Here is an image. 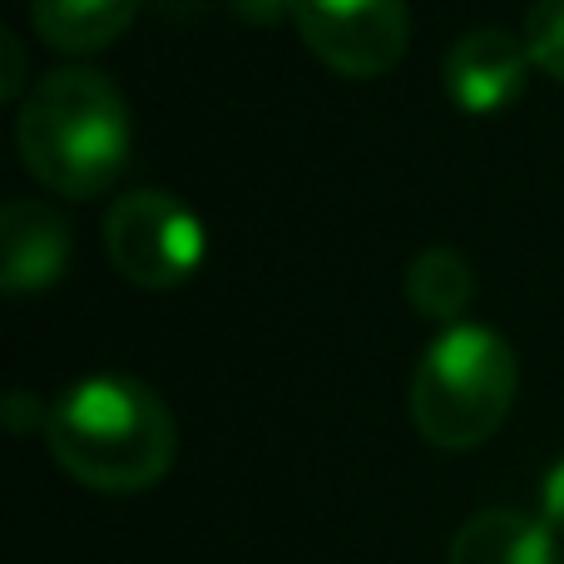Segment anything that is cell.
<instances>
[{"instance_id":"6da1fadb","label":"cell","mask_w":564,"mask_h":564,"mask_svg":"<svg viewBox=\"0 0 564 564\" xmlns=\"http://www.w3.org/2000/svg\"><path fill=\"white\" fill-rule=\"evenodd\" d=\"M45 446L55 466L85 490L139 496L169 476L178 431L154 387L99 371L45 406Z\"/></svg>"},{"instance_id":"7a4b0ae2","label":"cell","mask_w":564,"mask_h":564,"mask_svg":"<svg viewBox=\"0 0 564 564\" xmlns=\"http://www.w3.org/2000/svg\"><path fill=\"white\" fill-rule=\"evenodd\" d=\"M129 105L119 85L99 69H50L20 99L15 149L30 178L59 198H95L129 169Z\"/></svg>"},{"instance_id":"3957f363","label":"cell","mask_w":564,"mask_h":564,"mask_svg":"<svg viewBox=\"0 0 564 564\" xmlns=\"http://www.w3.org/2000/svg\"><path fill=\"white\" fill-rule=\"evenodd\" d=\"M520 357L486 322H451L426 341L411 377V421L441 451H476L506 426Z\"/></svg>"},{"instance_id":"277c9868","label":"cell","mask_w":564,"mask_h":564,"mask_svg":"<svg viewBox=\"0 0 564 564\" xmlns=\"http://www.w3.org/2000/svg\"><path fill=\"white\" fill-rule=\"evenodd\" d=\"M105 253L119 278L144 292H174L204 268L208 234L178 194L134 188L105 214Z\"/></svg>"},{"instance_id":"5b68a950","label":"cell","mask_w":564,"mask_h":564,"mask_svg":"<svg viewBox=\"0 0 564 564\" xmlns=\"http://www.w3.org/2000/svg\"><path fill=\"white\" fill-rule=\"evenodd\" d=\"M292 25L312 59L347 79H377L397 69L411 40L406 0H297Z\"/></svg>"},{"instance_id":"8992f818","label":"cell","mask_w":564,"mask_h":564,"mask_svg":"<svg viewBox=\"0 0 564 564\" xmlns=\"http://www.w3.org/2000/svg\"><path fill=\"white\" fill-rule=\"evenodd\" d=\"M530 50L525 35H510L500 25H480L466 30L456 45L446 50L441 59V85H446L451 105L460 115H500L510 109L520 95H525V79H530Z\"/></svg>"},{"instance_id":"52a82bcc","label":"cell","mask_w":564,"mask_h":564,"mask_svg":"<svg viewBox=\"0 0 564 564\" xmlns=\"http://www.w3.org/2000/svg\"><path fill=\"white\" fill-rule=\"evenodd\" d=\"M69 268V224L50 204L10 198L0 214V282L10 297H40Z\"/></svg>"},{"instance_id":"ba28073f","label":"cell","mask_w":564,"mask_h":564,"mask_svg":"<svg viewBox=\"0 0 564 564\" xmlns=\"http://www.w3.org/2000/svg\"><path fill=\"white\" fill-rule=\"evenodd\" d=\"M451 564H560L555 530L525 510H480L451 540Z\"/></svg>"},{"instance_id":"9c48e42d","label":"cell","mask_w":564,"mask_h":564,"mask_svg":"<svg viewBox=\"0 0 564 564\" xmlns=\"http://www.w3.org/2000/svg\"><path fill=\"white\" fill-rule=\"evenodd\" d=\"M144 0H30V25L59 55L109 50L139 20Z\"/></svg>"},{"instance_id":"30bf717a","label":"cell","mask_w":564,"mask_h":564,"mask_svg":"<svg viewBox=\"0 0 564 564\" xmlns=\"http://www.w3.org/2000/svg\"><path fill=\"white\" fill-rule=\"evenodd\" d=\"M406 297H411V307H416L421 317L441 322V327L466 322V307L476 302V268H470L466 253H456V248L431 243V248H421V253L411 258Z\"/></svg>"},{"instance_id":"8fae6325","label":"cell","mask_w":564,"mask_h":564,"mask_svg":"<svg viewBox=\"0 0 564 564\" xmlns=\"http://www.w3.org/2000/svg\"><path fill=\"white\" fill-rule=\"evenodd\" d=\"M525 50L535 69L564 85V0H535L525 15Z\"/></svg>"},{"instance_id":"7c38bea8","label":"cell","mask_w":564,"mask_h":564,"mask_svg":"<svg viewBox=\"0 0 564 564\" xmlns=\"http://www.w3.org/2000/svg\"><path fill=\"white\" fill-rule=\"evenodd\" d=\"M0 55H6V75H0V99H25V45H20L15 30L0 35Z\"/></svg>"},{"instance_id":"4fadbf2b","label":"cell","mask_w":564,"mask_h":564,"mask_svg":"<svg viewBox=\"0 0 564 564\" xmlns=\"http://www.w3.org/2000/svg\"><path fill=\"white\" fill-rule=\"evenodd\" d=\"M540 520H545L550 530H564V460H555L545 476V486H540Z\"/></svg>"},{"instance_id":"5bb4252c","label":"cell","mask_w":564,"mask_h":564,"mask_svg":"<svg viewBox=\"0 0 564 564\" xmlns=\"http://www.w3.org/2000/svg\"><path fill=\"white\" fill-rule=\"evenodd\" d=\"M6 426L15 431V436H25L30 426L45 431V411H40V401L30 397V391H10L6 397Z\"/></svg>"},{"instance_id":"9a60e30c","label":"cell","mask_w":564,"mask_h":564,"mask_svg":"<svg viewBox=\"0 0 564 564\" xmlns=\"http://www.w3.org/2000/svg\"><path fill=\"white\" fill-rule=\"evenodd\" d=\"M228 10L238 20H248V25H278L282 15L297 10V0H228Z\"/></svg>"}]
</instances>
